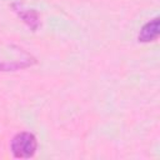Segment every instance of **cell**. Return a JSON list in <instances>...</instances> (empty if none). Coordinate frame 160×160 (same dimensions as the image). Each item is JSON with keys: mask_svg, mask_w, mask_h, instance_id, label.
Masks as SVG:
<instances>
[{"mask_svg": "<svg viewBox=\"0 0 160 160\" xmlns=\"http://www.w3.org/2000/svg\"><path fill=\"white\" fill-rule=\"evenodd\" d=\"M38 149V141L34 134L22 131L16 134L10 142V150L18 159H29L34 156Z\"/></svg>", "mask_w": 160, "mask_h": 160, "instance_id": "1", "label": "cell"}, {"mask_svg": "<svg viewBox=\"0 0 160 160\" xmlns=\"http://www.w3.org/2000/svg\"><path fill=\"white\" fill-rule=\"evenodd\" d=\"M12 9L14 11L18 14V16L31 29V30H36L40 25V20L38 16V12L32 9H28L25 8L21 2H14L12 4Z\"/></svg>", "mask_w": 160, "mask_h": 160, "instance_id": "2", "label": "cell"}, {"mask_svg": "<svg viewBox=\"0 0 160 160\" xmlns=\"http://www.w3.org/2000/svg\"><path fill=\"white\" fill-rule=\"evenodd\" d=\"M158 36H159V18H154L152 20L142 25L138 35V39L141 42H150L158 39Z\"/></svg>", "mask_w": 160, "mask_h": 160, "instance_id": "3", "label": "cell"}]
</instances>
